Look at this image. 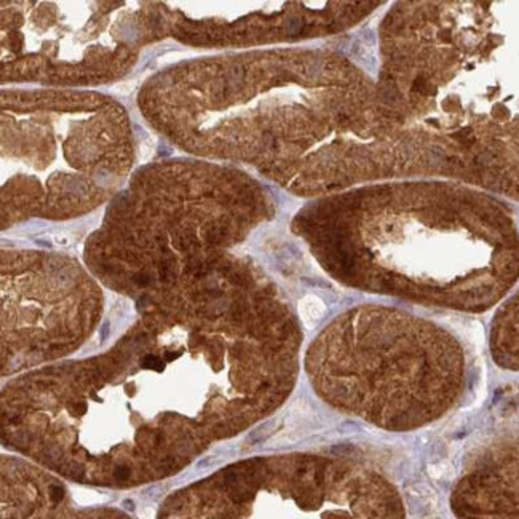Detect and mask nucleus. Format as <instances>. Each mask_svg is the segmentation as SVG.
Returning <instances> with one entry per match:
<instances>
[{
  "mask_svg": "<svg viewBox=\"0 0 519 519\" xmlns=\"http://www.w3.org/2000/svg\"><path fill=\"white\" fill-rule=\"evenodd\" d=\"M404 7L388 19L383 129H425L427 173L519 200V2Z\"/></svg>",
  "mask_w": 519,
  "mask_h": 519,
  "instance_id": "2",
  "label": "nucleus"
},
{
  "mask_svg": "<svg viewBox=\"0 0 519 519\" xmlns=\"http://www.w3.org/2000/svg\"><path fill=\"white\" fill-rule=\"evenodd\" d=\"M2 519H128L112 510L74 508L50 474L10 457L4 460Z\"/></svg>",
  "mask_w": 519,
  "mask_h": 519,
  "instance_id": "7",
  "label": "nucleus"
},
{
  "mask_svg": "<svg viewBox=\"0 0 519 519\" xmlns=\"http://www.w3.org/2000/svg\"><path fill=\"white\" fill-rule=\"evenodd\" d=\"M139 340L123 364L61 368L7 386L5 443L66 478L129 488L171 476L267 418L296 385L301 339L283 302L203 356Z\"/></svg>",
  "mask_w": 519,
  "mask_h": 519,
  "instance_id": "1",
  "label": "nucleus"
},
{
  "mask_svg": "<svg viewBox=\"0 0 519 519\" xmlns=\"http://www.w3.org/2000/svg\"><path fill=\"white\" fill-rule=\"evenodd\" d=\"M305 368L333 409L400 433L443 418L467 385L465 351L454 334L385 305L342 315L308 350Z\"/></svg>",
  "mask_w": 519,
  "mask_h": 519,
  "instance_id": "4",
  "label": "nucleus"
},
{
  "mask_svg": "<svg viewBox=\"0 0 519 519\" xmlns=\"http://www.w3.org/2000/svg\"><path fill=\"white\" fill-rule=\"evenodd\" d=\"M160 519H406L396 485L355 459L252 457L173 494Z\"/></svg>",
  "mask_w": 519,
  "mask_h": 519,
  "instance_id": "5",
  "label": "nucleus"
},
{
  "mask_svg": "<svg viewBox=\"0 0 519 519\" xmlns=\"http://www.w3.org/2000/svg\"><path fill=\"white\" fill-rule=\"evenodd\" d=\"M372 203L351 222L315 234L319 259L356 288L414 304L485 312L519 280V234L494 198L425 184V200Z\"/></svg>",
  "mask_w": 519,
  "mask_h": 519,
  "instance_id": "3",
  "label": "nucleus"
},
{
  "mask_svg": "<svg viewBox=\"0 0 519 519\" xmlns=\"http://www.w3.org/2000/svg\"><path fill=\"white\" fill-rule=\"evenodd\" d=\"M452 506L462 519H519V447L482 456L457 484Z\"/></svg>",
  "mask_w": 519,
  "mask_h": 519,
  "instance_id": "6",
  "label": "nucleus"
},
{
  "mask_svg": "<svg viewBox=\"0 0 519 519\" xmlns=\"http://www.w3.org/2000/svg\"><path fill=\"white\" fill-rule=\"evenodd\" d=\"M491 348L499 366L519 371V291L506 301L494 319Z\"/></svg>",
  "mask_w": 519,
  "mask_h": 519,
  "instance_id": "8",
  "label": "nucleus"
}]
</instances>
